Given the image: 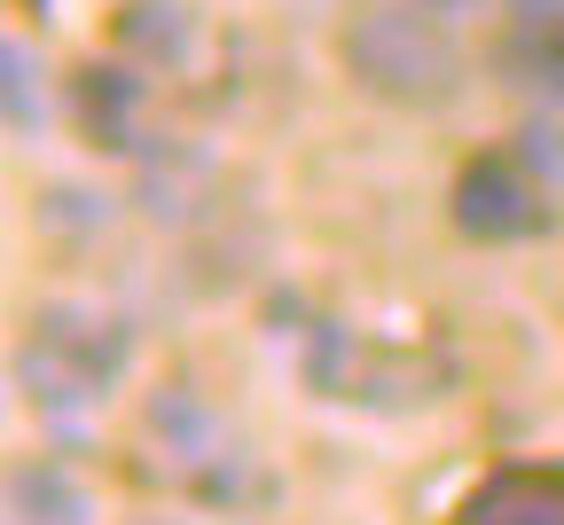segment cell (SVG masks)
<instances>
[{"label": "cell", "instance_id": "277c9868", "mask_svg": "<svg viewBox=\"0 0 564 525\" xmlns=\"http://www.w3.org/2000/svg\"><path fill=\"white\" fill-rule=\"evenodd\" d=\"M141 439H150L158 479H173V486L196 494V502H251V494H259L251 439H243L220 408H212V400H196L188 385L150 393V408H141Z\"/></svg>", "mask_w": 564, "mask_h": 525}, {"label": "cell", "instance_id": "30bf717a", "mask_svg": "<svg viewBox=\"0 0 564 525\" xmlns=\"http://www.w3.org/2000/svg\"><path fill=\"white\" fill-rule=\"evenodd\" d=\"M0 63H9V118L32 133V126H47V103H40V63H32V47L24 40H9V55H0Z\"/></svg>", "mask_w": 564, "mask_h": 525}, {"label": "cell", "instance_id": "52a82bcc", "mask_svg": "<svg viewBox=\"0 0 564 525\" xmlns=\"http://www.w3.org/2000/svg\"><path fill=\"white\" fill-rule=\"evenodd\" d=\"M455 525H564V463H502V471H486Z\"/></svg>", "mask_w": 564, "mask_h": 525}, {"label": "cell", "instance_id": "6da1fadb", "mask_svg": "<svg viewBox=\"0 0 564 525\" xmlns=\"http://www.w3.org/2000/svg\"><path fill=\"white\" fill-rule=\"evenodd\" d=\"M126 368H133V322L110 307H87V298H55L32 314L17 345V393L40 424L79 431L126 385Z\"/></svg>", "mask_w": 564, "mask_h": 525}, {"label": "cell", "instance_id": "8fae6325", "mask_svg": "<svg viewBox=\"0 0 564 525\" xmlns=\"http://www.w3.org/2000/svg\"><path fill=\"white\" fill-rule=\"evenodd\" d=\"M440 9H463V0H440Z\"/></svg>", "mask_w": 564, "mask_h": 525}, {"label": "cell", "instance_id": "3957f363", "mask_svg": "<svg viewBox=\"0 0 564 525\" xmlns=\"http://www.w3.org/2000/svg\"><path fill=\"white\" fill-rule=\"evenodd\" d=\"M345 63L369 95L408 110H440L463 95V40L440 0H361L345 24Z\"/></svg>", "mask_w": 564, "mask_h": 525}, {"label": "cell", "instance_id": "ba28073f", "mask_svg": "<svg viewBox=\"0 0 564 525\" xmlns=\"http://www.w3.org/2000/svg\"><path fill=\"white\" fill-rule=\"evenodd\" d=\"M0 525H95V486L70 463H17L9 471V517Z\"/></svg>", "mask_w": 564, "mask_h": 525}, {"label": "cell", "instance_id": "5b68a950", "mask_svg": "<svg viewBox=\"0 0 564 525\" xmlns=\"http://www.w3.org/2000/svg\"><path fill=\"white\" fill-rule=\"evenodd\" d=\"M549 189L541 173L518 158V149H502V158H470L463 181H455V228L470 244H518V236H541L549 228Z\"/></svg>", "mask_w": 564, "mask_h": 525}, {"label": "cell", "instance_id": "8992f818", "mask_svg": "<svg viewBox=\"0 0 564 525\" xmlns=\"http://www.w3.org/2000/svg\"><path fill=\"white\" fill-rule=\"evenodd\" d=\"M494 71L518 87L564 95V0H510L502 32H494Z\"/></svg>", "mask_w": 564, "mask_h": 525}, {"label": "cell", "instance_id": "9c48e42d", "mask_svg": "<svg viewBox=\"0 0 564 525\" xmlns=\"http://www.w3.org/2000/svg\"><path fill=\"white\" fill-rule=\"evenodd\" d=\"M518 158L541 173L549 196H564V95H549V110H533L518 126Z\"/></svg>", "mask_w": 564, "mask_h": 525}, {"label": "cell", "instance_id": "7a4b0ae2", "mask_svg": "<svg viewBox=\"0 0 564 525\" xmlns=\"http://www.w3.org/2000/svg\"><path fill=\"white\" fill-rule=\"evenodd\" d=\"M291 338V361H299V377L322 393V400H345V408H432L447 393V361L440 353H423V345H392L377 330H352L337 314H314L299 307V330H282Z\"/></svg>", "mask_w": 564, "mask_h": 525}]
</instances>
